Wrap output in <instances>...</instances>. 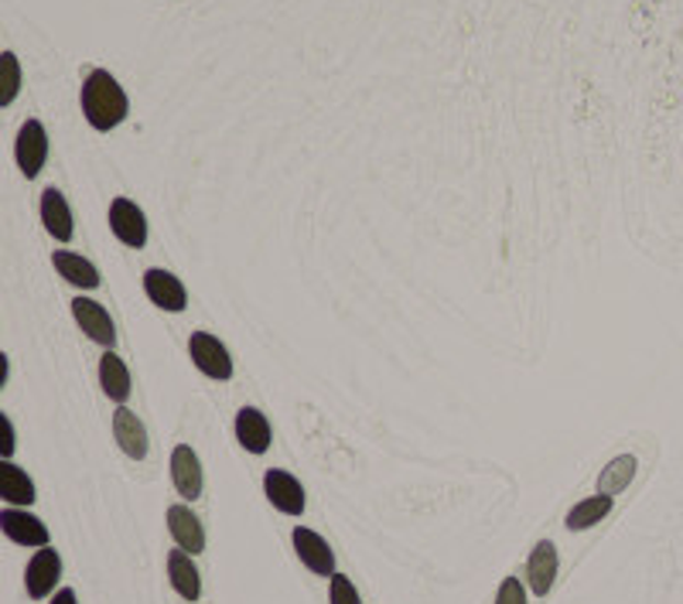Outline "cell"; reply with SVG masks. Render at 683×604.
Masks as SVG:
<instances>
[{"mask_svg":"<svg viewBox=\"0 0 683 604\" xmlns=\"http://www.w3.org/2000/svg\"><path fill=\"white\" fill-rule=\"evenodd\" d=\"M131 113V103H127V92L123 86L107 72V69H92L82 82V116L89 120L92 131H113Z\"/></svg>","mask_w":683,"mask_h":604,"instance_id":"obj_1","label":"cell"},{"mask_svg":"<svg viewBox=\"0 0 683 604\" xmlns=\"http://www.w3.org/2000/svg\"><path fill=\"white\" fill-rule=\"evenodd\" d=\"M189 356L195 362V369L209 379H215V383H226V379H233V359H229V348L209 335V332H195L189 338Z\"/></svg>","mask_w":683,"mask_h":604,"instance_id":"obj_2","label":"cell"},{"mask_svg":"<svg viewBox=\"0 0 683 604\" xmlns=\"http://www.w3.org/2000/svg\"><path fill=\"white\" fill-rule=\"evenodd\" d=\"M14 161L21 168L24 178H38L45 161H48V134L42 120H27L21 131H18V141H14Z\"/></svg>","mask_w":683,"mask_h":604,"instance_id":"obj_3","label":"cell"},{"mask_svg":"<svg viewBox=\"0 0 683 604\" xmlns=\"http://www.w3.org/2000/svg\"><path fill=\"white\" fill-rule=\"evenodd\" d=\"M0 533H4L11 544L18 547H48V526L35 516V513H27V508H0Z\"/></svg>","mask_w":683,"mask_h":604,"instance_id":"obj_4","label":"cell"},{"mask_svg":"<svg viewBox=\"0 0 683 604\" xmlns=\"http://www.w3.org/2000/svg\"><path fill=\"white\" fill-rule=\"evenodd\" d=\"M110 230H113V236H116L123 246L144 249V243H147V215L141 212L137 202L116 195V199L110 202Z\"/></svg>","mask_w":683,"mask_h":604,"instance_id":"obj_5","label":"cell"},{"mask_svg":"<svg viewBox=\"0 0 683 604\" xmlns=\"http://www.w3.org/2000/svg\"><path fill=\"white\" fill-rule=\"evenodd\" d=\"M58 578H61V557H58V550H52V547L35 550V557H31L27 567H24V588H27V597L45 601V597L55 591Z\"/></svg>","mask_w":683,"mask_h":604,"instance_id":"obj_6","label":"cell"},{"mask_svg":"<svg viewBox=\"0 0 683 604\" xmlns=\"http://www.w3.org/2000/svg\"><path fill=\"white\" fill-rule=\"evenodd\" d=\"M144 294L150 298L154 307H161V311L178 314V311L189 307V291H184V283L175 273L161 270V267L144 270Z\"/></svg>","mask_w":683,"mask_h":604,"instance_id":"obj_7","label":"cell"},{"mask_svg":"<svg viewBox=\"0 0 683 604\" xmlns=\"http://www.w3.org/2000/svg\"><path fill=\"white\" fill-rule=\"evenodd\" d=\"M264 492H267V499H270V505L277 508V513H284V516H301L304 513V489L291 471L270 468L264 474Z\"/></svg>","mask_w":683,"mask_h":604,"instance_id":"obj_8","label":"cell"},{"mask_svg":"<svg viewBox=\"0 0 683 604\" xmlns=\"http://www.w3.org/2000/svg\"><path fill=\"white\" fill-rule=\"evenodd\" d=\"M72 317H76V325L86 332L89 342H97L103 348H113L116 328H113V317H110V311L103 304L89 301V298H76L72 301Z\"/></svg>","mask_w":683,"mask_h":604,"instance_id":"obj_9","label":"cell"},{"mask_svg":"<svg viewBox=\"0 0 683 604\" xmlns=\"http://www.w3.org/2000/svg\"><path fill=\"white\" fill-rule=\"evenodd\" d=\"M291 539H294V550H298L301 563L312 570V574H318V578L335 574V553L325 544V536H318L315 529H307V526H298Z\"/></svg>","mask_w":683,"mask_h":604,"instance_id":"obj_10","label":"cell"},{"mask_svg":"<svg viewBox=\"0 0 683 604\" xmlns=\"http://www.w3.org/2000/svg\"><path fill=\"white\" fill-rule=\"evenodd\" d=\"M113 437H116V448L127 455L131 461H144L147 458V430L141 424V417L127 406H116L113 413Z\"/></svg>","mask_w":683,"mask_h":604,"instance_id":"obj_11","label":"cell"},{"mask_svg":"<svg viewBox=\"0 0 683 604\" xmlns=\"http://www.w3.org/2000/svg\"><path fill=\"white\" fill-rule=\"evenodd\" d=\"M171 482L181 499L195 502L202 495V465L189 444H178V448L171 451Z\"/></svg>","mask_w":683,"mask_h":604,"instance_id":"obj_12","label":"cell"},{"mask_svg":"<svg viewBox=\"0 0 683 604\" xmlns=\"http://www.w3.org/2000/svg\"><path fill=\"white\" fill-rule=\"evenodd\" d=\"M168 529L175 536L178 550L192 553V557L205 550V529H202L199 516L192 513L189 505H171L168 508Z\"/></svg>","mask_w":683,"mask_h":604,"instance_id":"obj_13","label":"cell"},{"mask_svg":"<svg viewBox=\"0 0 683 604\" xmlns=\"http://www.w3.org/2000/svg\"><path fill=\"white\" fill-rule=\"evenodd\" d=\"M42 222H45V233L58 243H69L72 233H76L72 209H69L66 195H61L58 188H45L42 192Z\"/></svg>","mask_w":683,"mask_h":604,"instance_id":"obj_14","label":"cell"},{"mask_svg":"<svg viewBox=\"0 0 683 604\" xmlns=\"http://www.w3.org/2000/svg\"><path fill=\"white\" fill-rule=\"evenodd\" d=\"M270 421L264 417V413L257 406H243L236 413V440L243 444V451L250 455H267L270 448Z\"/></svg>","mask_w":683,"mask_h":604,"instance_id":"obj_15","label":"cell"},{"mask_svg":"<svg viewBox=\"0 0 683 604\" xmlns=\"http://www.w3.org/2000/svg\"><path fill=\"white\" fill-rule=\"evenodd\" d=\"M553 578H557V547L550 539H540L530 560H526V581H530L537 597H547L553 588Z\"/></svg>","mask_w":683,"mask_h":604,"instance_id":"obj_16","label":"cell"},{"mask_svg":"<svg viewBox=\"0 0 683 604\" xmlns=\"http://www.w3.org/2000/svg\"><path fill=\"white\" fill-rule=\"evenodd\" d=\"M0 499H4L8 505H18V508H27L38 499L35 482H31L27 471L18 468L11 458H0Z\"/></svg>","mask_w":683,"mask_h":604,"instance_id":"obj_17","label":"cell"},{"mask_svg":"<svg viewBox=\"0 0 683 604\" xmlns=\"http://www.w3.org/2000/svg\"><path fill=\"white\" fill-rule=\"evenodd\" d=\"M100 387H103V393L116 403V406H123L131 400V369H127V362H123L113 348H107L103 353V359H100Z\"/></svg>","mask_w":683,"mask_h":604,"instance_id":"obj_18","label":"cell"},{"mask_svg":"<svg viewBox=\"0 0 683 604\" xmlns=\"http://www.w3.org/2000/svg\"><path fill=\"white\" fill-rule=\"evenodd\" d=\"M52 267L66 277L72 288H82V291H97L100 288V270L92 267L86 257L79 253H69V249H55L52 253Z\"/></svg>","mask_w":683,"mask_h":604,"instance_id":"obj_19","label":"cell"},{"mask_svg":"<svg viewBox=\"0 0 683 604\" xmlns=\"http://www.w3.org/2000/svg\"><path fill=\"white\" fill-rule=\"evenodd\" d=\"M168 578H171V588L184 601H199L202 597V578H199V567L192 563V553L171 550L168 553Z\"/></svg>","mask_w":683,"mask_h":604,"instance_id":"obj_20","label":"cell"},{"mask_svg":"<svg viewBox=\"0 0 683 604\" xmlns=\"http://www.w3.org/2000/svg\"><path fill=\"white\" fill-rule=\"evenodd\" d=\"M636 468H639L636 455H618V458H612L602 468V474H598V495H618V492H626L629 482L636 479Z\"/></svg>","mask_w":683,"mask_h":604,"instance_id":"obj_21","label":"cell"},{"mask_svg":"<svg viewBox=\"0 0 683 604\" xmlns=\"http://www.w3.org/2000/svg\"><path fill=\"white\" fill-rule=\"evenodd\" d=\"M608 513H612V495H592V499H581V502L571 508L568 519H564V526H568L571 533H581V529H592L595 523H602Z\"/></svg>","mask_w":683,"mask_h":604,"instance_id":"obj_22","label":"cell"},{"mask_svg":"<svg viewBox=\"0 0 683 604\" xmlns=\"http://www.w3.org/2000/svg\"><path fill=\"white\" fill-rule=\"evenodd\" d=\"M21 92V61L14 52H0V107H11Z\"/></svg>","mask_w":683,"mask_h":604,"instance_id":"obj_23","label":"cell"},{"mask_svg":"<svg viewBox=\"0 0 683 604\" xmlns=\"http://www.w3.org/2000/svg\"><path fill=\"white\" fill-rule=\"evenodd\" d=\"M328 601L332 604H362L359 601V591L349 578H342V574H332V584H328Z\"/></svg>","mask_w":683,"mask_h":604,"instance_id":"obj_24","label":"cell"},{"mask_svg":"<svg viewBox=\"0 0 683 604\" xmlns=\"http://www.w3.org/2000/svg\"><path fill=\"white\" fill-rule=\"evenodd\" d=\"M495 604H526V591L519 584V578H506L500 594H495Z\"/></svg>","mask_w":683,"mask_h":604,"instance_id":"obj_25","label":"cell"},{"mask_svg":"<svg viewBox=\"0 0 683 604\" xmlns=\"http://www.w3.org/2000/svg\"><path fill=\"white\" fill-rule=\"evenodd\" d=\"M18 448V437H14V424L8 421V413H0V458H11Z\"/></svg>","mask_w":683,"mask_h":604,"instance_id":"obj_26","label":"cell"},{"mask_svg":"<svg viewBox=\"0 0 683 604\" xmlns=\"http://www.w3.org/2000/svg\"><path fill=\"white\" fill-rule=\"evenodd\" d=\"M52 604H79V601H76V591L72 588H61V591H55Z\"/></svg>","mask_w":683,"mask_h":604,"instance_id":"obj_27","label":"cell"},{"mask_svg":"<svg viewBox=\"0 0 683 604\" xmlns=\"http://www.w3.org/2000/svg\"><path fill=\"white\" fill-rule=\"evenodd\" d=\"M8 369H11V366H8V356H4V353H0V387H4V383H8Z\"/></svg>","mask_w":683,"mask_h":604,"instance_id":"obj_28","label":"cell"}]
</instances>
